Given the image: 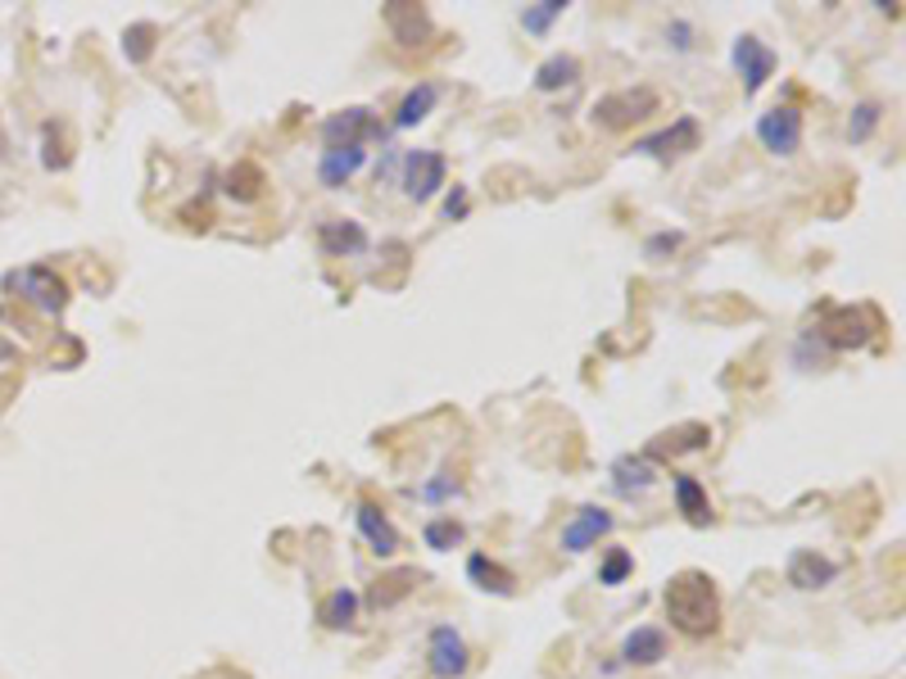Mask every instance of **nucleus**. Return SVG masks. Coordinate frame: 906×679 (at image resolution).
<instances>
[{"label":"nucleus","instance_id":"2f4dec72","mask_svg":"<svg viewBox=\"0 0 906 679\" xmlns=\"http://www.w3.org/2000/svg\"><path fill=\"white\" fill-rule=\"evenodd\" d=\"M667 41H671L676 50H693V27H689L684 19H676V23L667 27Z\"/></svg>","mask_w":906,"mask_h":679},{"label":"nucleus","instance_id":"6ab92c4d","mask_svg":"<svg viewBox=\"0 0 906 679\" xmlns=\"http://www.w3.org/2000/svg\"><path fill=\"white\" fill-rule=\"evenodd\" d=\"M385 23H390V33H395V41L408 46V50L431 37V19H427V10H417V5H390Z\"/></svg>","mask_w":906,"mask_h":679},{"label":"nucleus","instance_id":"b1692460","mask_svg":"<svg viewBox=\"0 0 906 679\" xmlns=\"http://www.w3.org/2000/svg\"><path fill=\"white\" fill-rule=\"evenodd\" d=\"M259 191H263V172L254 164H236L227 172V195L231 200H259Z\"/></svg>","mask_w":906,"mask_h":679},{"label":"nucleus","instance_id":"4468645a","mask_svg":"<svg viewBox=\"0 0 906 679\" xmlns=\"http://www.w3.org/2000/svg\"><path fill=\"white\" fill-rule=\"evenodd\" d=\"M667 657V630L661 626H634L621 639V662L625 666H657Z\"/></svg>","mask_w":906,"mask_h":679},{"label":"nucleus","instance_id":"4be33fe9","mask_svg":"<svg viewBox=\"0 0 906 679\" xmlns=\"http://www.w3.org/2000/svg\"><path fill=\"white\" fill-rule=\"evenodd\" d=\"M436 100H440V86L436 82H417L408 96L400 100V109H395V128H417V122H427Z\"/></svg>","mask_w":906,"mask_h":679},{"label":"nucleus","instance_id":"0eeeda50","mask_svg":"<svg viewBox=\"0 0 906 679\" xmlns=\"http://www.w3.org/2000/svg\"><path fill=\"white\" fill-rule=\"evenodd\" d=\"M472 666V653H467V639L453 630V626H436L431 639H427V670L436 679H463Z\"/></svg>","mask_w":906,"mask_h":679},{"label":"nucleus","instance_id":"bb28decb","mask_svg":"<svg viewBox=\"0 0 906 679\" xmlns=\"http://www.w3.org/2000/svg\"><path fill=\"white\" fill-rule=\"evenodd\" d=\"M123 55L132 64H145V59L155 55V23H132L123 33Z\"/></svg>","mask_w":906,"mask_h":679},{"label":"nucleus","instance_id":"7c9ffc66","mask_svg":"<svg viewBox=\"0 0 906 679\" xmlns=\"http://www.w3.org/2000/svg\"><path fill=\"white\" fill-rule=\"evenodd\" d=\"M417 493H421L427 503H444V499H453V493H458V480H453V476H436V480L421 485Z\"/></svg>","mask_w":906,"mask_h":679},{"label":"nucleus","instance_id":"423d86ee","mask_svg":"<svg viewBox=\"0 0 906 679\" xmlns=\"http://www.w3.org/2000/svg\"><path fill=\"white\" fill-rule=\"evenodd\" d=\"M758 141L779 154V159H789V154H798L802 145V109L798 105H775L758 118Z\"/></svg>","mask_w":906,"mask_h":679},{"label":"nucleus","instance_id":"393cba45","mask_svg":"<svg viewBox=\"0 0 906 679\" xmlns=\"http://www.w3.org/2000/svg\"><path fill=\"white\" fill-rule=\"evenodd\" d=\"M884 122V109L874 105V100H861L857 109H853V118H848V141L853 145H861V141H870L874 136V128Z\"/></svg>","mask_w":906,"mask_h":679},{"label":"nucleus","instance_id":"c85d7f7f","mask_svg":"<svg viewBox=\"0 0 906 679\" xmlns=\"http://www.w3.org/2000/svg\"><path fill=\"white\" fill-rule=\"evenodd\" d=\"M634 571V558L625 548H612L608 558L598 562V584H608V589H617V584H625V575Z\"/></svg>","mask_w":906,"mask_h":679},{"label":"nucleus","instance_id":"cd10ccee","mask_svg":"<svg viewBox=\"0 0 906 679\" xmlns=\"http://www.w3.org/2000/svg\"><path fill=\"white\" fill-rule=\"evenodd\" d=\"M421 539H427V548H436V552H449L453 544H463V526L453 516H436V521H427Z\"/></svg>","mask_w":906,"mask_h":679},{"label":"nucleus","instance_id":"6e6552de","mask_svg":"<svg viewBox=\"0 0 906 679\" xmlns=\"http://www.w3.org/2000/svg\"><path fill=\"white\" fill-rule=\"evenodd\" d=\"M368 136H385V132H381V122L372 118V109H362V105L341 109V114H331L322 122V145L326 150H349V145H362Z\"/></svg>","mask_w":906,"mask_h":679},{"label":"nucleus","instance_id":"f257e3e1","mask_svg":"<svg viewBox=\"0 0 906 679\" xmlns=\"http://www.w3.org/2000/svg\"><path fill=\"white\" fill-rule=\"evenodd\" d=\"M661 603H667L671 630H680L684 639H707V634L720 630V594H716V580L707 571H680V575H671Z\"/></svg>","mask_w":906,"mask_h":679},{"label":"nucleus","instance_id":"ddd939ff","mask_svg":"<svg viewBox=\"0 0 906 679\" xmlns=\"http://www.w3.org/2000/svg\"><path fill=\"white\" fill-rule=\"evenodd\" d=\"M354 526H358L362 539L372 544L377 558H395V552H400V531L390 526V516L377 503H358L354 508Z\"/></svg>","mask_w":906,"mask_h":679},{"label":"nucleus","instance_id":"20e7f679","mask_svg":"<svg viewBox=\"0 0 906 679\" xmlns=\"http://www.w3.org/2000/svg\"><path fill=\"white\" fill-rule=\"evenodd\" d=\"M444 177H449V164H444V154L436 150H408L400 154V187L413 204H427L444 191Z\"/></svg>","mask_w":906,"mask_h":679},{"label":"nucleus","instance_id":"f03ea898","mask_svg":"<svg viewBox=\"0 0 906 679\" xmlns=\"http://www.w3.org/2000/svg\"><path fill=\"white\" fill-rule=\"evenodd\" d=\"M874 331H880V313L866 303H838V308H825V318L821 326H815V340L821 345H830L834 354H848V349H866Z\"/></svg>","mask_w":906,"mask_h":679},{"label":"nucleus","instance_id":"5701e85b","mask_svg":"<svg viewBox=\"0 0 906 679\" xmlns=\"http://www.w3.org/2000/svg\"><path fill=\"white\" fill-rule=\"evenodd\" d=\"M358 607H362V598L354 589H336V594H326V603L318 607V621L326 630H349L358 621Z\"/></svg>","mask_w":906,"mask_h":679},{"label":"nucleus","instance_id":"412c9836","mask_svg":"<svg viewBox=\"0 0 906 679\" xmlns=\"http://www.w3.org/2000/svg\"><path fill=\"white\" fill-rule=\"evenodd\" d=\"M581 82V59L576 55H549L544 64L535 69V91H562V86H576Z\"/></svg>","mask_w":906,"mask_h":679},{"label":"nucleus","instance_id":"a211bd4d","mask_svg":"<svg viewBox=\"0 0 906 679\" xmlns=\"http://www.w3.org/2000/svg\"><path fill=\"white\" fill-rule=\"evenodd\" d=\"M671 493H676V508L684 512L689 526H712V499H707V489L699 485V476L676 472L671 476Z\"/></svg>","mask_w":906,"mask_h":679},{"label":"nucleus","instance_id":"2eb2a0df","mask_svg":"<svg viewBox=\"0 0 906 679\" xmlns=\"http://www.w3.org/2000/svg\"><path fill=\"white\" fill-rule=\"evenodd\" d=\"M368 164V150L362 145H349V150H322V159H318V181L326 191H341L354 181V172Z\"/></svg>","mask_w":906,"mask_h":679},{"label":"nucleus","instance_id":"39448f33","mask_svg":"<svg viewBox=\"0 0 906 679\" xmlns=\"http://www.w3.org/2000/svg\"><path fill=\"white\" fill-rule=\"evenodd\" d=\"M648 114H657V91H648V86L612 91V96H603L594 105V122H598V128H608V132L634 128V122H644Z\"/></svg>","mask_w":906,"mask_h":679},{"label":"nucleus","instance_id":"c756f323","mask_svg":"<svg viewBox=\"0 0 906 679\" xmlns=\"http://www.w3.org/2000/svg\"><path fill=\"white\" fill-rule=\"evenodd\" d=\"M684 245V231H657V236H648L644 240V259H667V254H676Z\"/></svg>","mask_w":906,"mask_h":679},{"label":"nucleus","instance_id":"dca6fc26","mask_svg":"<svg viewBox=\"0 0 906 679\" xmlns=\"http://www.w3.org/2000/svg\"><path fill=\"white\" fill-rule=\"evenodd\" d=\"M834 575H838V562L821 558V552H811V548H798L789 558V584L794 589H825V584H834Z\"/></svg>","mask_w":906,"mask_h":679},{"label":"nucleus","instance_id":"7ed1b4c3","mask_svg":"<svg viewBox=\"0 0 906 679\" xmlns=\"http://www.w3.org/2000/svg\"><path fill=\"white\" fill-rule=\"evenodd\" d=\"M5 290H14L19 299H27L46 318H59L69 308V282L55 267H46V263H27V267L5 272Z\"/></svg>","mask_w":906,"mask_h":679},{"label":"nucleus","instance_id":"f8f14e48","mask_svg":"<svg viewBox=\"0 0 906 679\" xmlns=\"http://www.w3.org/2000/svg\"><path fill=\"white\" fill-rule=\"evenodd\" d=\"M612 526H617L612 512H603V508H594V503L581 508V512L562 526V552H589L603 535H612Z\"/></svg>","mask_w":906,"mask_h":679},{"label":"nucleus","instance_id":"9b49d317","mask_svg":"<svg viewBox=\"0 0 906 679\" xmlns=\"http://www.w3.org/2000/svg\"><path fill=\"white\" fill-rule=\"evenodd\" d=\"M318 245L326 259H358V254H368L372 240L362 231V223H354V218H326V223H318Z\"/></svg>","mask_w":906,"mask_h":679},{"label":"nucleus","instance_id":"473e14b6","mask_svg":"<svg viewBox=\"0 0 906 679\" xmlns=\"http://www.w3.org/2000/svg\"><path fill=\"white\" fill-rule=\"evenodd\" d=\"M444 218L453 223V218H467V191L463 187H453L449 191V200H444Z\"/></svg>","mask_w":906,"mask_h":679},{"label":"nucleus","instance_id":"a878e982","mask_svg":"<svg viewBox=\"0 0 906 679\" xmlns=\"http://www.w3.org/2000/svg\"><path fill=\"white\" fill-rule=\"evenodd\" d=\"M567 14V0H544V5H526L522 10V27L526 33H535V37H544L553 27V19H562Z\"/></svg>","mask_w":906,"mask_h":679},{"label":"nucleus","instance_id":"1a4fd4ad","mask_svg":"<svg viewBox=\"0 0 906 679\" xmlns=\"http://www.w3.org/2000/svg\"><path fill=\"white\" fill-rule=\"evenodd\" d=\"M730 59H735V69L743 78V96H758V91L771 82L775 64H779L775 50L766 41H758V37H739L735 50H730Z\"/></svg>","mask_w":906,"mask_h":679},{"label":"nucleus","instance_id":"aec40b11","mask_svg":"<svg viewBox=\"0 0 906 679\" xmlns=\"http://www.w3.org/2000/svg\"><path fill=\"white\" fill-rule=\"evenodd\" d=\"M467 580L476 584V589H486V594H512V584H517V575H512L508 567H499L494 558H486V552H472L467 558Z\"/></svg>","mask_w":906,"mask_h":679},{"label":"nucleus","instance_id":"9d476101","mask_svg":"<svg viewBox=\"0 0 906 679\" xmlns=\"http://www.w3.org/2000/svg\"><path fill=\"white\" fill-rule=\"evenodd\" d=\"M684 150H699V122H693L689 114L684 118H676L671 128H661V132H653V136H644V141H634V154H648V159H676V154H684Z\"/></svg>","mask_w":906,"mask_h":679},{"label":"nucleus","instance_id":"f3484780","mask_svg":"<svg viewBox=\"0 0 906 679\" xmlns=\"http://www.w3.org/2000/svg\"><path fill=\"white\" fill-rule=\"evenodd\" d=\"M657 485V467H653V457H634V453H625V457H617L612 462V489L621 493V499H634V493H644V489H653Z\"/></svg>","mask_w":906,"mask_h":679}]
</instances>
